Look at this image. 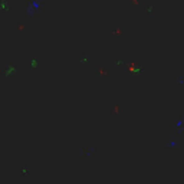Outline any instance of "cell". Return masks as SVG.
Wrapping results in <instances>:
<instances>
[{
    "instance_id": "6da1fadb",
    "label": "cell",
    "mask_w": 184,
    "mask_h": 184,
    "mask_svg": "<svg viewBox=\"0 0 184 184\" xmlns=\"http://www.w3.org/2000/svg\"><path fill=\"white\" fill-rule=\"evenodd\" d=\"M183 125H184V121H183V120H178V121H177V128H183Z\"/></svg>"
}]
</instances>
